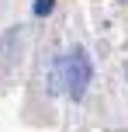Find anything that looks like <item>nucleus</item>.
Returning <instances> with one entry per match:
<instances>
[{"label": "nucleus", "mask_w": 128, "mask_h": 132, "mask_svg": "<svg viewBox=\"0 0 128 132\" xmlns=\"http://www.w3.org/2000/svg\"><path fill=\"white\" fill-rule=\"evenodd\" d=\"M90 77H94V70H90L87 49H73L66 56V94L73 101H80L87 94V87H90Z\"/></svg>", "instance_id": "f257e3e1"}, {"label": "nucleus", "mask_w": 128, "mask_h": 132, "mask_svg": "<svg viewBox=\"0 0 128 132\" xmlns=\"http://www.w3.org/2000/svg\"><path fill=\"white\" fill-rule=\"evenodd\" d=\"M45 90H48V94H62V90H66V56H55V59H52Z\"/></svg>", "instance_id": "f03ea898"}, {"label": "nucleus", "mask_w": 128, "mask_h": 132, "mask_svg": "<svg viewBox=\"0 0 128 132\" xmlns=\"http://www.w3.org/2000/svg\"><path fill=\"white\" fill-rule=\"evenodd\" d=\"M21 42V31L17 28H11V31L4 35V49H0V59H4V73H11V63H14V45Z\"/></svg>", "instance_id": "7ed1b4c3"}, {"label": "nucleus", "mask_w": 128, "mask_h": 132, "mask_svg": "<svg viewBox=\"0 0 128 132\" xmlns=\"http://www.w3.org/2000/svg\"><path fill=\"white\" fill-rule=\"evenodd\" d=\"M52 7H55V0H35L31 11L38 14V18H45V14H52Z\"/></svg>", "instance_id": "20e7f679"}, {"label": "nucleus", "mask_w": 128, "mask_h": 132, "mask_svg": "<svg viewBox=\"0 0 128 132\" xmlns=\"http://www.w3.org/2000/svg\"><path fill=\"white\" fill-rule=\"evenodd\" d=\"M125 77H128V63H125Z\"/></svg>", "instance_id": "39448f33"}]
</instances>
